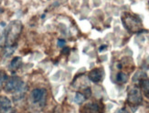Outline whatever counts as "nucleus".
Masks as SVG:
<instances>
[{"label": "nucleus", "instance_id": "2eb2a0df", "mask_svg": "<svg viewBox=\"0 0 149 113\" xmlns=\"http://www.w3.org/2000/svg\"><path fill=\"white\" fill-rule=\"evenodd\" d=\"M118 113H128V111L125 109H122L118 111Z\"/></svg>", "mask_w": 149, "mask_h": 113}, {"label": "nucleus", "instance_id": "4468645a", "mask_svg": "<svg viewBox=\"0 0 149 113\" xmlns=\"http://www.w3.org/2000/svg\"><path fill=\"white\" fill-rule=\"evenodd\" d=\"M107 49V46L106 45H102L101 47L99 48V52H102V51H104Z\"/></svg>", "mask_w": 149, "mask_h": 113}, {"label": "nucleus", "instance_id": "dca6fc26", "mask_svg": "<svg viewBox=\"0 0 149 113\" xmlns=\"http://www.w3.org/2000/svg\"><path fill=\"white\" fill-rule=\"evenodd\" d=\"M69 51H70V49H69V48H65V49L63 50V52H65V54H68Z\"/></svg>", "mask_w": 149, "mask_h": 113}, {"label": "nucleus", "instance_id": "7ed1b4c3", "mask_svg": "<svg viewBox=\"0 0 149 113\" xmlns=\"http://www.w3.org/2000/svg\"><path fill=\"white\" fill-rule=\"evenodd\" d=\"M22 85H23V82L20 78L17 76H12L11 78L8 79V82L6 83L4 88L6 92L12 93V92L20 90Z\"/></svg>", "mask_w": 149, "mask_h": 113}, {"label": "nucleus", "instance_id": "f8f14e48", "mask_svg": "<svg viewBox=\"0 0 149 113\" xmlns=\"http://www.w3.org/2000/svg\"><path fill=\"white\" fill-rule=\"evenodd\" d=\"M84 99H85V97H84L81 93H76L74 100L77 104H81L84 101Z\"/></svg>", "mask_w": 149, "mask_h": 113}, {"label": "nucleus", "instance_id": "f257e3e1", "mask_svg": "<svg viewBox=\"0 0 149 113\" xmlns=\"http://www.w3.org/2000/svg\"><path fill=\"white\" fill-rule=\"evenodd\" d=\"M122 22L125 28L131 33H140L143 31L142 30L143 25H142L141 19L131 13H124L122 15Z\"/></svg>", "mask_w": 149, "mask_h": 113}, {"label": "nucleus", "instance_id": "0eeeda50", "mask_svg": "<svg viewBox=\"0 0 149 113\" xmlns=\"http://www.w3.org/2000/svg\"><path fill=\"white\" fill-rule=\"evenodd\" d=\"M84 113H100V106L96 103H91L85 106Z\"/></svg>", "mask_w": 149, "mask_h": 113}, {"label": "nucleus", "instance_id": "f03ea898", "mask_svg": "<svg viewBox=\"0 0 149 113\" xmlns=\"http://www.w3.org/2000/svg\"><path fill=\"white\" fill-rule=\"evenodd\" d=\"M127 101L131 106H138L143 101L142 98V95L140 89L136 86H133L130 88L128 92V97H127Z\"/></svg>", "mask_w": 149, "mask_h": 113}, {"label": "nucleus", "instance_id": "9b49d317", "mask_svg": "<svg viewBox=\"0 0 149 113\" xmlns=\"http://www.w3.org/2000/svg\"><path fill=\"white\" fill-rule=\"evenodd\" d=\"M6 80H8V75L4 72H0V90L6 85Z\"/></svg>", "mask_w": 149, "mask_h": 113}, {"label": "nucleus", "instance_id": "9d476101", "mask_svg": "<svg viewBox=\"0 0 149 113\" xmlns=\"http://www.w3.org/2000/svg\"><path fill=\"white\" fill-rule=\"evenodd\" d=\"M127 80H128V76L125 73L120 72L117 75V76H116V81L118 83H125Z\"/></svg>", "mask_w": 149, "mask_h": 113}, {"label": "nucleus", "instance_id": "39448f33", "mask_svg": "<svg viewBox=\"0 0 149 113\" xmlns=\"http://www.w3.org/2000/svg\"><path fill=\"white\" fill-rule=\"evenodd\" d=\"M11 109V101L6 97H0V113H8Z\"/></svg>", "mask_w": 149, "mask_h": 113}, {"label": "nucleus", "instance_id": "20e7f679", "mask_svg": "<svg viewBox=\"0 0 149 113\" xmlns=\"http://www.w3.org/2000/svg\"><path fill=\"white\" fill-rule=\"evenodd\" d=\"M103 76H104V72H103V70L101 68H96L89 73V79L94 83H98L102 80Z\"/></svg>", "mask_w": 149, "mask_h": 113}, {"label": "nucleus", "instance_id": "423d86ee", "mask_svg": "<svg viewBox=\"0 0 149 113\" xmlns=\"http://www.w3.org/2000/svg\"><path fill=\"white\" fill-rule=\"evenodd\" d=\"M45 89H41V88H37V89H34L31 93V97H32V99H33L34 102H38L40 101L41 99L44 97L45 96Z\"/></svg>", "mask_w": 149, "mask_h": 113}, {"label": "nucleus", "instance_id": "1a4fd4ad", "mask_svg": "<svg viewBox=\"0 0 149 113\" xmlns=\"http://www.w3.org/2000/svg\"><path fill=\"white\" fill-rule=\"evenodd\" d=\"M21 58L20 57H15L14 59L12 60V62L10 64V67L13 69V70H17L19 66L21 65Z\"/></svg>", "mask_w": 149, "mask_h": 113}, {"label": "nucleus", "instance_id": "ddd939ff", "mask_svg": "<svg viewBox=\"0 0 149 113\" xmlns=\"http://www.w3.org/2000/svg\"><path fill=\"white\" fill-rule=\"evenodd\" d=\"M65 43H66V42H65V40H62V39H61V40H59V41H58V46H59V47H63L64 45H65Z\"/></svg>", "mask_w": 149, "mask_h": 113}, {"label": "nucleus", "instance_id": "6e6552de", "mask_svg": "<svg viewBox=\"0 0 149 113\" xmlns=\"http://www.w3.org/2000/svg\"><path fill=\"white\" fill-rule=\"evenodd\" d=\"M140 86L142 91L144 92V95L149 98V79H143V80L140 81Z\"/></svg>", "mask_w": 149, "mask_h": 113}]
</instances>
